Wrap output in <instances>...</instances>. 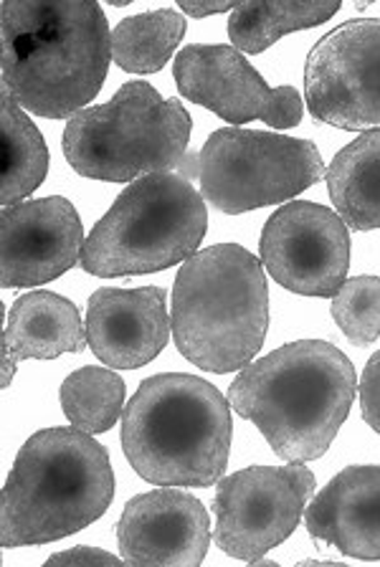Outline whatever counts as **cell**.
<instances>
[{"instance_id": "1", "label": "cell", "mask_w": 380, "mask_h": 567, "mask_svg": "<svg viewBox=\"0 0 380 567\" xmlns=\"http://www.w3.org/2000/svg\"><path fill=\"white\" fill-rule=\"evenodd\" d=\"M3 25V92L21 110L47 120H72L107 79L112 33L96 3L8 0Z\"/></svg>"}, {"instance_id": "2", "label": "cell", "mask_w": 380, "mask_h": 567, "mask_svg": "<svg viewBox=\"0 0 380 567\" xmlns=\"http://www.w3.org/2000/svg\"><path fill=\"white\" fill-rule=\"evenodd\" d=\"M358 395L348 354L332 342L299 340L249 362L228 385V403L285 461H315L332 446Z\"/></svg>"}, {"instance_id": "3", "label": "cell", "mask_w": 380, "mask_h": 567, "mask_svg": "<svg viewBox=\"0 0 380 567\" xmlns=\"http://www.w3.org/2000/svg\"><path fill=\"white\" fill-rule=\"evenodd\" d=\"M114 474L107 449L79 429H43L23 443L0 496V545H49L107 512Z\"/></svg>"}, {"instance_id": "4", "label": "cell", "mask_w": 380, "mask_h": 567, "mask_svg": "<svg viewBox=\"0 0 380 567\" xmlns=\"http://www.w3.org/2000/svg\"><path fill=\"white\" fill-rule=\"evenodd\" d=\"M232 403L208 380L161 372L140 383L122 413V449L157 486H214L232 451Z\"/></svg>"}, {"instance_id": "5", "label": "cell", "mask_w": 380, "mask_h": 567, "mask_svg": "<svg viewBox=\"0 0 380 567\" xmlns=\"http://www.w3.org/2000/svg\"><path fill=\"white\" fill-rule=\"evenodd\" d=\"M175 348L206 372L244 370L269 330V287L264 264L238 244L193 254L173 287Z\"/></svg>"}, {"instance_id": "6", "label": "cell", "mask_w": 380, "mask_h": 567, "mask_svg": "<svg viewBox=\"0 0 380 567\" xmlns=\"http://www.w3.org/2000/svg\"><path fill=\"white\" fill-rule=\"evenodd\" d=\"M208 213L203 195L175 173L130 183L100 218L79 266L100 279L171 269L198 254Z\"/></svg>"}, {"instance_id": "7", "label": "cell", "mask_w": 380, "mask_h": 567, "mask_svg": "<svg viewBox=\"0 0 380 567\" xmlns=\"http://www.w3.org/2000/svg\"><path fill=\"white\" fill-rule=\"evenodd\" d=\"M191 114L147 82H127L107 104L86 106L64 130L66 163L104 183L173 173L191 140Z\"/></svg>"}, {"instance_id": "8", "label": "cell", "mask_w": 380, "mask_h": 567, "mask_svg": "<svg viewBox=\"0 0 380 567\" xmlns=\"http://www.w3.org/2000/svg\"><path fill=\"white\" fill-rule=\"evenodd\" d=\"M193 173L203 200L228 216L287 203L327 175L315 142L242 127L216 130Z\"/></svg>"}, {"instance_id": "9", "label": "cell", "mask_w": 380, "mask_h": 567, "mask_svg": "<svg viewBox=\"0 0 380 567\" xmlns=\"http://www.w3.org/2000/svg\"><path fill=\"white\" fill-rule=\"evenodd\" d=\"M315 474L302 464L249 466L220 478L214 499V539L234 560L256 565L297 529L315 494Z\"/></svg>"}, {"instance_id": "10", "label": "cell", "mask_w": 380, "mask_h": 567, "mask_svg": "<svg viewBox=\"0 0 380 567\" xmlns=\"http://www.w3.org/2000/svg\"><path fill=\"white\" fill-rule=\"evenodd\" d=\"M305 102L338 130H380V18H352L309 51Z\"/></svg>"}, {"instance_id": "11", "label": "cell", "mask_w": 380, "mask_h": 567, "mask_svg": "<svg viewBox=\"0 0 380 567\" xmlns=\"http://www.w3.org/2000/svg\"><path fill=\"white\" fill-rule=\"evenodd\" d=\"M271 279L302 297H335L350 269V234L338 213L295 200L271 213L259 241Z\"/></svg>"}, {"instance_id": "12", "label": "cell", "mask_w": 380, "mask_h": 567, "mask_svg": "<svg viewBox=\"0 0 380 567\" xmlns=\"http://www.w3.org/2000/svg\"><path fill=\"white\" fill-rule=\"evenodd\" d=\"M173 74L185 100L206 106L234 127L261 120L269 127L289 130L302 122L305 100L297 89H271L234 47H185L175 59Z\"/></svg>"}, {"instance_id": "13", "label": "cell", "mask_w": 380, "mask_h": 567, "mask_svg": "<svg viewBox=\"0 0 380 567\" xmlns=\"http://www.w3.org/2000/svg\"><path fill=\"white\" fill-rule=\"evenodd\" d=\"M0 284L25 289L54 281L82 261L84 228L61 195L6 206L0 216Z\"/></svg>"}, {"instance_id": "14", "label": "cell", "mask_w": 380, "mask_h": 567, "mask_svg": "<svg viewBox=\"0 0 380 567\" xmlns=\"http://www.w3.org/2000/svg\"><path fill=\"white\" fill-rule=\"evenodd\" d=\"M114 535L127 565L196 567L206 560L210 519L198 496L167 486L130 499Z\"/></svg>"}, {"instance_id": "15", "label": "cell", "mask_w": 380, "mask_h": 567, "mask_svg": "<svg viewBox=\"0 0 380 567\" xmlns=\"http://www.w3.org/2000/svg\"><path fill=\"white\" fill-rule=\"evenodd\" d=\"M171 337L165 291L143 289H96L86 307V340L104 365L112 370H135L153 362Z\"/></svg>"}, {"instance_id": "16", "label": "cell", "mask_w": 380, "mask_h": 567, "mask_svg": "<svg viewBox=\"0 0 380 567\" xmlns=\"http://www.w3.org/2000/svg\"><path fill=\"white\" fill-rule=\"evenodd\" d=\"M305 527L317 547L380 560V466H348L307 504Z\"/></svg>"}, {"instance_id": "17", "label": "cell", "mask_w": 380, "mask_h": 567, "mask_svg": "<svg viewBox=\"0 0 380 567\" xmlns=\"http://www.w3.org/2000/svg\"><path fill=\"white\" fill-rule=\"evenodd\" d=\"M86 324L72 301L54 291H31L13 301L3 330V385H11L23 360H54L64 352H84Z\"/></svg>"}, {"instance_id": "18", "label": "cell", "mask_w": 380, "mask_h": 567, "mask_svg": "<svg viewBox=\"0 0 380 567\" xmlns=\"http://www.w3.org/2000/svg\"><path fill=\"white\" fill-rule=\"evenodd\" d=\"M327 190L342 224L352 230L380 228V130L360 132L327 167Z\"/></svg>"}, {"instance_id": "19", "label": "cell", "mask_w": 380, "mask_h": 567, "mask_svg": "<svg viewBox=\"0 0 380 567\" xmlns=\"http://www.w3.org/2000/svg\"><path fill=\"white\" fill-rule=\"evenodd\" d=\"M0 203L16 206L47 181L49 147L11 94L0 92Z\"/></svg>"}, {"instance_id": "20", "label": "cell", "mask_w": 380, "mask_h": 567, "mask_svg": "<svg viewBox=\"0 0 380 567\" xmlns=\"http://www.w3.org/2000/svg\"><path fill=\"white\" fill-rule=\"evenodd\" d=\"M185 35V18L175 8L130 16L112 31V61L127 74H155L173 59Z\"/></svg>"}, {"instance_id": "21", "label": "cell", "mask_w": 380, "mask_h": 567, "mask_svg": "<svg viewBox=\"0 0 380 567\" xmlns=\"http://www.w3.org/2000/svg\"><path fill=\"white\" fill-rule=\"evenodd\" d=\"M340 11V3H238L228 35L242 53H261L287 33L315 29Z\"/></svg>"}, {"instance_id": "22", "label": "cell", "mask_w": 380, "mask_h": 567, "mask_svg": "<svg viewBox=\"0 0 380 567\" xmlns=\"http://www.w3.org/2000/svg\"><path fill=\"white\" fill-rule=\"evenodd\" d=\"M61 411L74 429L96 436L110 431L125 408V380L112 368H82L61 383Z\"/></svg>"}, {"instance_id": "23", "label": "cell", "mask_w": 380, "mask_h": 567, "mask_svg": "<svg viewBox=\"0 0 380 567\" xmlns=\"http://www.w3.org/2000/svg\"><path fill=\"white\" fill-rule=\"evenodd\" d=\"M330 312L352 344H373L380 337V277L345 279Z\"/></svg>"}, {"instance_id": "24", "label": "cell", "mask_w": 380, "mask_h": 567, "mask_svg": "<svg viewBox=\"0 0 380 567\" xmlns=\"http://www.w3.org/2000/svg\"><path fill=\"white\" fill-rule=\"evenodd\" d=\"M358 393L362 419H366L370 429L380 433V350L368 360L366 370H362Z\"/></svg>"}, {"instance_id": "25", "label": "cell", "mask_w": 380, "mask_h": 567, "mask_svg": "<svg viewBox=\"0 0 380 567\" xmlns=\"http://www.w3.org/2000/svg\"><path fill=\"white\" fill-rule=\"evenodd\" d=\"M122 560L117 555H110L104 553V549H96V547H72L66 549V553H59V555H51L47 565L54 567V565H120Z\"/></svg>"}, {"instance_id": "26", "label": "cell", "mask_w": 380, "mask_h": 567, "mask_svg": "<svg viewBox=\"0 0 380 567\" xmlns=\"http://www.w3.org/2000/svg\"><path fill=\"white\" fill-rule=\"evenodd\" d=\"M238 3H210V6H203V3H178V11L188 13L193 18H206V16H218V13H228V11H236Z\"/></svg>"}]
</instances>
